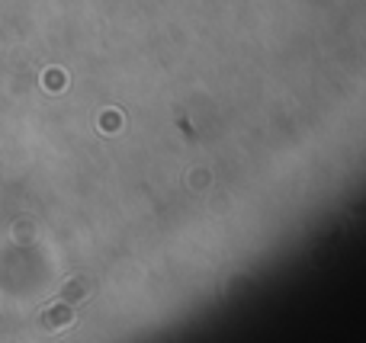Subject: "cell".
I'll use <instances>...</instances> for the list:
<instances>
[{"mask_svg":"<svg viewBox=\"0 0 366 343\" xmlns=\"http://www.w3.org/2000/svg\"><path fill=\"white\" fill-rule=\"evenodd\" d=\"M90 286H94L90 280H84V276H74V280L64 282V289L58 292V299H61V302H81V299H87V295H90Z\"/></svg>","mask_w":366,"mask_h":343,"instance_id":"1","label":"cell"},{"mask_svg":"<svg viewBox=\"0 0 366 343\" xmlns=\"http://www.w3.org/2000/svg\"><path fill=\"white\" fill-rule=\"evenodd\" d=\"M45 318H49L51 324H58V327H68L71 321H74V318H71V312H68L64 305H51V308H45Z\"/></svg>","mask_w":366,"mask_h":343,"instance_id":"2","label":"cell"}]
</instances>
